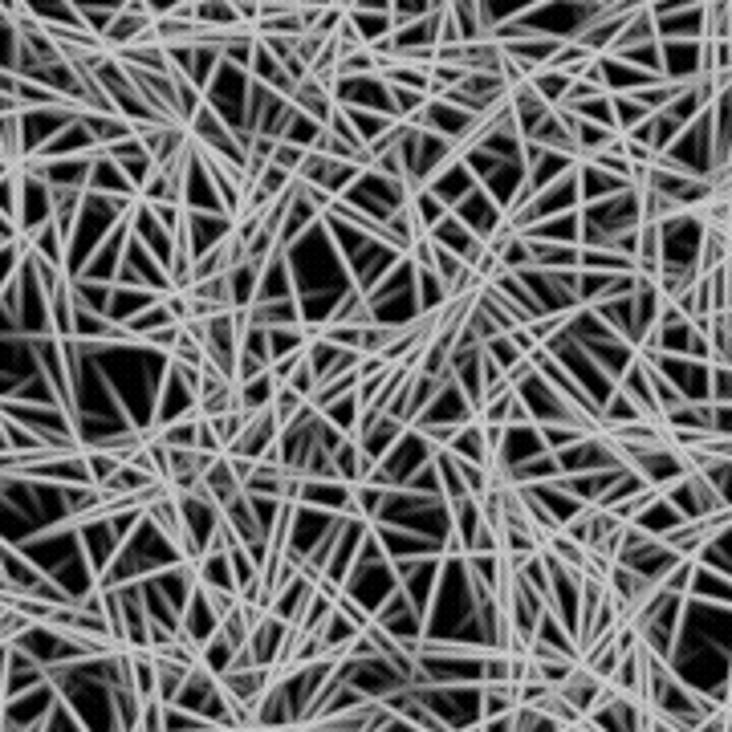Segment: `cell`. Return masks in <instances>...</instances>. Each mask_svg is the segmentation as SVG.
Here are the masks:
<instances>
[{
  "mask_svg": "<svg viewBox=\"0 0 732 732\" xmlns=\"http://www.w3.org/2000/svg\"><path fill=\"white\" fill-rule=\"evenodd\" d=\"M53 696H57V688H53L49 680L37 684V688H29V692H21V696H9L5 704H0L5 728H37V732H41V720H45Z\"/></svg>",
  "mask_w": 732,
  "mask_h": 732,
  "instance_id": "cell-2",
  "label": "cell"
},
{
  "mask_svg": "<svg viewBox=\"0 0 732 732\" xmlns=\"http://www.w3.org/2000/svg\"><path fill=\"white\" fill-rule=\"evenodd\" d=\"M212 419V427H216V436H220V444H224V452L240 440V432H244V423H249V411H224V415H208Z\"/></svg>",
  "mask_w": 732,
  "mask_h": 732,
  "instance_id": "cell-27",
  "label": "cell"
},
{
  "mask_svg": "<svg viewBox=\"0 0 732 732\" xmlns=\"http://www.w3.org/2000/svg\"><path fill=\"white\" fill-rule=\"evenodd\" d=\"M732 399V371L728 362L712 358L708 362V403H728Z\"/></svg>",
  "mask_w": 732,
  "mask_h": 732,
  "instance_id": "cell-28",
  "label": "cell"
},
{
  "mask_svg": "<svg viewBox=\"0 0 732 732\" xmlns=\"http://www.w3.org/2000/svg\"><path fill=\"white\" fill-rule=\"evenodd\" d=\"M297 5H318V9H326V5H334V0H297Z\"/></svg>",
  "mask_w": 732,
  "mask_h": 732,
  "instance_id": "cell-38",
  "label": "cell"
},
{
  "mask_svg": "<svg viewBox=\"0 0 732 732\" xmlns=\"http://www.w3.org/2000/svg\"><path fill=\"white\" fill-rule=\"evenodd\" d=\"M17 102H21V110H45V106H61L66 98H61L57 90H49L45 82L21 78V82H17Z\"/></svg>",
  "mask_w": 732,
  "mask_h": 732,
  "instance_id": "cell-25",
  "label": "cell"
},
{
  "mask_svg": "<svg viewBox=\"0 0 732 732\" xmlns=\"http://www.w3.org/2000/svg\"><path fill=\"white\" fill-rule=\"evenodd\" d=\"M716 265H728V228H712L704 224L700 232V249H696V273H712Z\"/></svg>",
  "mask_w": 732,
  "mask_h": 732,
  "instance_id": "cell-17",
  "label": "cell"
},
{
  "mask_svg": "<svg viewBox=\"0 0 732 732\" xmlns=\"http://www.w3.org/2000/svg\"><path fill=\"white\" fill-rule=\"evenodd\" d=\"M411 297H415V310L419 314H436L440 305L448 301V285L436 269H419L415 265V277H411Z\"/></svg>",
  "mask_w": 732,
  "mask_h": 732,
  "instance_id": "cell-12",
  "label": "cell"
},
{
  "mask_svg": "<svg viewBox=\"0 0 732 732\" xmlns=\"http://www.w3.org/2000/svg\"><path fill=\"white\" fill-rule=\"evenodd\" d=\"M232 651H236V647H232V643H228L220 631H212V635L200 643V663L212 671V676H224V671H228V663H232Z\"/></svg>",
  "mask_w": 732,
  "mask_h": 732,
  "instance_id": "cell-23",
  "label": "cell"
},
{
  "mask_svg": "<svg viewBox=\"0 0 732 732\" xmlns=\"http://www.w3.org/2000/svg\"><path fill=\"white\" fill-rule=\"evenodd\" d=\"M163 720H167V704L159 696H147L139 704V728L143 732H163Z\"/></svg>",
  "mask_w": 732,
  "mask_h": 732,
  "instance_id": "cell-33",
  "label": "cell"
},
{
  "mask_svg": "<svg viewBox=\"0 0 732 732\" xmlns=\"http://www.w3.org/2000/svg\"><path fill=\"white\" fill-rule=\"evenodd\" d=\"M578 436H590V432H578V427H570V423H537V440H541L545 452H562Z\"/></svg>",
  "mask_w": 732,
  "mask_h": 732,
  "instance_id": "cell-26",
  "label": "cell"
},
{
  "mask_svg": "<svg viewBox=\"0 0 732 732\" xmlns=\"http://www.w3.org/2000/svg\"><path fill=\"white\" fill-rule=\"evenodd\" d=\"M228 277V305L232 310H249L257 301V281H261V269L253 261H240L236 269L224 273Z\"/></svg>",
  "mask_w": 732,
  "mask_h": 732,
  "instance_id": "cell-13",
  "label": "cell"
},
{
  "mask_svg": "<svg viewBox=\"0 0 732 732\" xmlns=\"http://www.w3.org/2000/svg\"><path fill=\"white\" fill-rule=\"evenodd\" d=\"M305 403V395H297L293 387H285V383H277V395H273V403H269V411L277 415V423L285 427L293 415H297V407Z\"/></svg>",
  "mask_w": 732,
  "mask_h": 732,
  "instance_id": "cell-30",
  "label": "cell"
},
{
  "mask_svg": "<svg viewBox=\"0 0 732 732\" xmlns=\"http://www.w3.org/2000/svg\"><path fill=\"white\" fill-rule=\"evenodd\" d=\"M529 86H533V94H537L545 106H562V98H566V90H570V78H566L562 70H537V74L529 78Z\"/></svg>",
  "mask_w": 732,
  "mask_h": 732,
  "instance_id": "cell-21",
  "label": "cell"
},
{
  "mask_svg": "<svg viewBox=\"0 0 732 732\" xmlns=\"http://www.w3.org/2000/svg\"><path fill=\"white\" fill-rule=\"evenodd\" d=\"M151 25H155V17H135V13H122V9H118L114 21H110V29L102 33V45H106L110 53H118V49L139 45V41H155Z\"/></svg>",
  "mask_w": 732,
  "mask_h": 732,
  "instance_id": "cell-6",
  "label": "cell"
},
{
  "mask_svg": "<svg viewBox=\"0 0 732 732\" xmlns=\"http://www.w3.org/2000/svg\"><path fill=\"white\" fill-rule=\"evenodd\" d=\"M155 297H159V293L147 289V285H114V289H110V305H106V318L122 326L131 314H139L143 305H151Z\"/></svg>",
  "mask_w": 732,
  "mask_h": 732,
  "instance_id": "cell-11",
  "label": "cell"
},
{
  "mask_svg": "<svg viewBox=\"0 0 732 732\" xmlns=\"http://www.w3.org/2000/svg\"><path fill=\"white\" fill-rule=\"evenodd\" d=\"M423 188L432 192V196H436L444 208H456V204H460V200H464V196L476 188V175H472V171L464 167V159L456 155V159H448V163H444V167H440L432 179H427Z\"/></svg>",
  "mask_w": 732,
  "mask_h": 732,
  "instance_id": "cell-5",
  "label": "cell"
},
{
  "mask_svg": "<svg viewBox=\"0 0 732 732\" xmlns=\"http://www.w3.org/2000/svg\"><path fill=\"white\" fill-rule=\"evenodd\" d=\"M350 9H366V13H391V0H354Z\"/></svg>",
  "mask_w": 732,
  "mask_h": 732,
  "instance_id": "cell-37",
  "label": "cell"
},
{
  "mask_svg": "<svg viewBox=\"0 0 732 732\" xmlns=\"http://www.w3.org/2000/svg\"><path fill=\"white\" fill-rule=\"evenodd\" d=\"M342 21H346V9L334 0V5H326V9L318 13V21H314V29H310V33H314V37H322V41H330V37L342 29Z\"/></svg>",
  "mask_w": 732,
  "mask_h": 732,
  "instance_id": "cell-31",
  "label": "cell"
},
{
  "mask_svg": "<svg viewBox=\"0 0 732 732\" xmlns=\"http://www.w3.org/2000/svg\"><path fill=\"white\" fill-rule=\"evenodd\" d=\"M289 102L297 106V110H305L310 118H318L322 127H326V118L334 114V98H330V90L322 86V82H314V78H305V82H297V90L289 94Z\"/></svg>",
  "mask_w": 732,
  "mask_h": 732,
  "instance_id": "cell-15",
  "label": "cell"
},
{
  "mask_svg": "<svg viewBox=\"0 0 732 732\" xmlns=\"http://www.w3.org/2000/svg\"><path fill=\"white\" fill-rule=\"evenodd\" d=\"M407 212L415 216L419 232H432V224H436V220H440L448 208H444V204H440L432 192H427V188H415V192H411V200H407Z\"/></svg>",
  "mask_w": 732,
  "mask_h": 732,
  "instance_id": "cell-22",
  "label": "cell"
},
{
  "mask_svg": "<svg viewBox=\"0 0 732 732\" xmlns=\"http://www.w3.org/2000/svg\"><path fill=\"white\" fill-rule=\"evenodd\" d=\"M110 281H90V277H74L70 273V301L78 310H94V314H106L110 305Z\"/></svg>",
  "mask_w": 732,
  "mask_h": 732,
  "instance_id": "cell-18",
  "label": "cell"
},
{
  "mask_svg": "<svg viewBox=\"0 0 732 732\" xmlns=\"http://www.w3.org/2000/svg\"><path fill=\"white\" fill-rule=\"evenodd\" d=\"M82 127L90 131V139L98 147H110L118 139L135 135V122L131 118H122V114H98V110H82Z\"/></svg>",
  "mask_w": 732,
  "mask_h": 732,
  "instance_id": "cell-10",
  "label": "cell"
},
{
  "mask_svg": "<svg viewBox=\"0 0 732 732\" xmlns=\"http://www.w3.org/2000/svg\"><path fill=\"white\" fill-rule=\"evenodd\" d=\"M659 74L676 86L700 78V41H659Z\"/></svg>",
  "mask_w": 732,
  "mask_h": 732,
  "instance_id": "cell-4",
  "label": "cell"
},
{
  "mask_svg": "<svg viewBox=\"0 0 732 732\" xmlns=\"http://www.w3.org/2000/svg\"><path fill=\"white\" fill-rule=\"evenodd\" d=\"M322 131H326V127H322L318 118H310L305 110H297V106H293V114H289V122H285V131H281V139H289V143H297V147L310 151V147L318 143V135H322Z\"/></svg>",
  "mask_w": 732,
  "mask_h": 732,
  "instance_id": "cell-20",
  "label": "cell"
},
{
  "mask_svg": "<svg viewBox=\"0 0 732 732\" xmlns=\"http://www.w3.org/2000/svg\"><path fill=\"white\" fill-rule=\"evenodd\" d=\"M692 326H696V330H704V338H708V346H712V358L728 362V354H732V318H728V310H724V314L696 318Z\"/></svg>",
  "mask_w": 732,
  "mask_h": 732,
  "instance_id": "cell-19",
  "label": "cell"
},
{
  "mask_svg": "<svg viewBox=\"0 0 732 732\" xmlns=\"http://www.w3.org/2000/svg\"><path fill=\"white\" fill-rule=\"evenodd\" d=\"M17 183H21L17 224H21V236H33V232L53 216V196H49V183H45L37 171H21V167H17Z\"/></svg>",
  "mask_w": 732,
  "mask_h": 732,
  "instance_id": "cell-1",
  "label": "cell"
},
{
  "mask_svg": "<svg viewBox=\"0 0 732 732\" xmlns=\"http://www.w3.org/2000/svg\"><path fill=\"white\" fill-rule=\"evenodd\" d=\"M196 448L200 452H224V444H220V436H216V427H212V419L208 415H200V423H196Z\"/></svg>",
  "mask_w": 732,
  "mask_h": 732,
  "instance_id": "cell-35",
  "label": "cell"
},
{
  "mask_svg": "<svg viewBox=\"0 0 732 732\" xmlns=\"http://www.w3.org/2000/svg\"><path fill=\"white\" fill-rule=\"evenodd\" d=\"M82 460H86V472H90V484L98 488L122 460L114 456V452H106V448H82Z\"/></svg>",
  "mask_w": 732,
  "mask_h": 732,
  "instance_id": "cell-29",
  "label": "cell"
},
{
  "mask_svg": "<svg viewBox=\"0 0 732 732\" xmlns=\"http://www.w3.org/2000/svg\"><path fill=\"white\" fill-rule=\"evenodd\" d=\"M655 37L659 41H700L704 37V13H700V5L655 17Z\"/></svg>",
  "mask_w": 732,
  "mask_h": 732,
  "instance_id": "cell-8",
  "label": "cell"
},
{
  "mask_svg": "<svg viewBox=\"0 0 732 732\" xmlns=\"http://www.w3.org/2000/svg\"><path fill=\"white\" fill-rule=\"evenodd\" d=\"M5 240H21V224L9 212H0V244H5Z\"/></svg>",
  "mask_w": 732,
  "mask_h": 732,
  "instance_id": "cell-36",
  "label": "cell"
},
{
  "mask_svg": "<svg viewBox=\"0 0 732 732\" xmlns=\"http://www.w3.org/2000/svg\"><path fill=\"white\" fill-rule=\"evenodd\" d=\"M21 253H25V236H21V240H5V244H0V285L17 277Z\"/></svg>",
  "mask_w": 732,
  "mask_h": 732,
  "instance_id": "cell-32",
  "label": "cell"
},
{
  "mask_svg": "<svg viewBox=\"0 0 732 732\" xmlns=\"http://www.w3.org/2000/svg\"><path fill=\"white\" fill-rule=\"evenodd\" d=\"M342 436H354L358 432V415H362V407H358V395L350 391V395H342V399H334L326 411H322Z\"/></svg>",
  "mask_w": 732,
  "mask_h": 732,
  "instance_id": "cell-24",
  "label": "cell"
},
{
  "mask_svg": "<svg viewBox=\"0 0 732 732\" xmlns=\"http://www.w3.org/2000/svg\"><path fill=\"white\" fill-rule=\"evenodd\" d=\"M732 574H716V570H704V566H692V582H688V598L696 602H716V606H728L732 590H728Z\"/></svg>",
  "mask_w": 732,
  "mask_h": 732,
  "instance_id": "cell-14",
  "label": "cell"
},
{
  "mask_svg": "<svg viewBox=\"0 0 732 732\" xmlns=\"http://www.w3.org/2000/svg\"><path fill=\"white\" fill-rule=\"evenodd\" d=\"M517 236H525V240H554V244H578V208L574 212H562V216L533 220Z\"/></svg>",
  "mask_w": 732,
  "mask_h": 732,
  "instance_id": "cell-9",
  "label": "cell"
},
{
  "mask_svg": "<svg viewBox=\"0 0 732 732\" xmlns=\"http://www.w3.org/2000/svg\"><path fill=\"white\" fill-rule=\"evenodd\" d=\"M606 688H610V684H606V680H598L594 671H590V667H582V663L570 671V680H566V684H558V692H562L578 712H590V708L602 700V692H606Z\"/></svg>",
  "mask_w": 732,
  "mask_h": 732,
  "instance_id": "cell-7",
  "label": "cell"
},
{
  "mask_svg": "<svg viewBox=\"0 0 732 732\" xmlns=\"http://www.w3.org/2000/svg\"><path fill=\"white\" fill-rule=\"evenodd\" d=\"M301 159H305V147H297V143H289V139H277V147H273V155H269V163L285 167L289 175H297Z\"/></svg>",
  "mask_w": 732,
  "mask_h": 732,
  "instance_id": "cell-34",
  "label": "cell"
},
{
  "mask_svg": "<svg viewBox=\"0 0 732 732\" xmlns=\"http://www.w3.org/2000/svg\"><path fill=\"white\" fill-rule=\"evenodd\" d=\"M273 395H277V379H273V371H261V375H253V379H240L236 383V399H240V411H265L269 403H273Z\"/></svg>",
  "mask_w": 732,
  "mask_h": 732,
  "instance_id": "cell-16",
  "label": "cell"
},
{
  "mask_svg": "<svg viewBox=\"0 0 732 732\" xmlns=\"http://www.w3.org/2000/svg\"><path fill=\"white\" fill-rule=\"evenodd\" d=\"M452 212H456V216H460V220H464L480 240H488V236H493V232L505 224V208H501L493 196H488L484 183H476V188H472V192H468Z\"/></svg>",
  "mask_w": 732,
  "mask_h": 732,
  "instance_id": "cell-3",
  "label": "cell"
}]
</instances>
